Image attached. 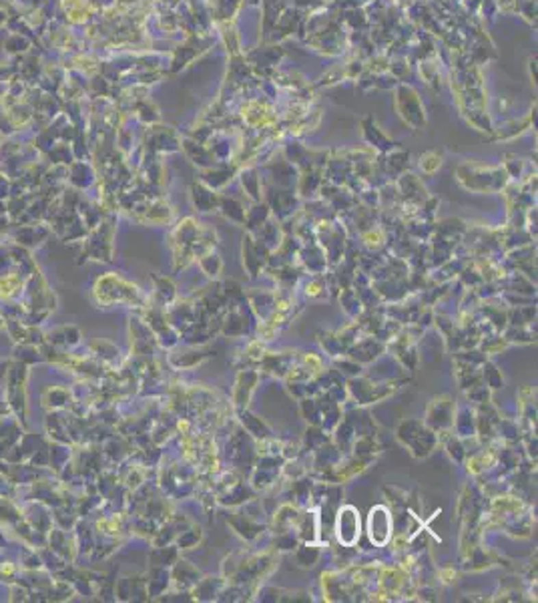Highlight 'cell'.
<instances>
[{"label": "cell", "instance_id": "1", "mask_svg": "<svg viewBox=\"0 0 538 603\" xmlns=\"http://www.w3.org/2000/svg\"><path fill=\"white\" fill-rule=\"evenodd\" d=\"M27 364L14 362L10 370H6V406L12 410L14 419L21 421V426H27Z\"/></svg>", "mask_w": 538, "mask_h": 603}, {"label": "cell", "instance_id": "2", "mask_svg": "<svg viewBox=\"0 0 538 603\" xmlns=\"http://www.w3.org/2000/svg\"><path fill=\"white\" fill-rule=\"evenodd\" d=\"M398 109L402 111V117L408 121L412 127L424 125V107L420 105L418 95L410 87H400L398 97H396Z\"/></svg>", "mask_w": 538, "mask_h": 603}, {"label": "cell", "instance_id": "3", "mask_svg": "<svg viewBox=\"0 0 538 603\" xmlns=\"http://www.w3.org/2000/svg\"><path fill=\"white\" fill-rule=\"evenodd\" d=\"M44 342L55 344V346H75L81 342V332L75 326H60L57 330H51L47 334Z\"/></svg>", "mask_w": 538, "mask_h": 603}, {"label": "cell", "instance_id": "4", "mask_svg": "<svg viewBox=\"0 0 538 603\" xmlns=\"http://www.w3.org/2000/svg\"><path fill=\"white\" fill-rule=\"evenodd\" d=\"M42 400H44V406H49L51 410H57V408H64L71 402V394L59 386H53V389L44 391Z\"/></svg>", "mask_w": 538, "mask_h": 603}]
</instances>
